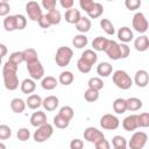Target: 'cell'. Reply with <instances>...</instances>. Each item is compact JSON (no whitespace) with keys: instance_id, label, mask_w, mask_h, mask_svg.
Masks as SVG:
<instances>
[{"instance_id":"cell-1","label":"cell","mask_w":149,"mask_h":149,"mask_svg":"<svg viewBox=\"0 0 149 149\" xmlns=\"http://www.w3.org/2000/svg\"><path fill=\"white\" fill-rule=\"evenodd\" d=\"M17 65L6 62L2 68V78H3V85L8 91H15L19 85V77H17Z\"/></svg>"},{"instance_id":"cell-2","label":"cell","mask_w":149,"mask_h":149,"mask_svg":"<svg viewBox=\"0 0 149 149\" xmlns=\"http://www.w3.org/2000/svg\"><path fill=\"white\" fill-rule=\"evenodd\" d=\"M112 79H113V83L115 84V86L121 88V90H129L133 86V79L123 70L114 71L113 76H112Z\"/></svg>"},{"instance_id":"cell-3","label":"cell","mask_w":149,"mask_h":149,"mask_svg":"<svg viewBox=\"0 0 149 149\" xmlns=\"http://www.w3.org/2000/svg\"><path fill=\"white\" fill-rule=\"evenodd\" d=\"M72 56H73V50L70 47H59L55 55V62L58 66L64 68L70 64Z\"/></svg>"},{"instance_id":"cell-4","label":"cell","mask_w":149,"mask_h":149,"mask_svg":"<svg viewBox=\"0 0 149 149\" xmlns=\"http://www.w3.org/2000/svg\"><path fill=\"white\" fill-rule=\"evenodd\" d=\"M52 134H54V127H52V125L47 122L45 125H42L36 128V130L33 134V137H34L35 142L42 143V142H45L47 140H49L52 136Z\"/></svg>"},{"instance_id":"cell-5","label":"cell","mask_w":149,"mask_h":149,"mask_svg":"<svg viewBox=\"0 0 149 149\" xmlns=\"http://www.w3.org/2000/svg\"><path fill=\"white\" fill-rule=\"evenodd\" d=\"M147 141H148V135L147 133L144 132H135L129 142H128V146H129V149H143V147L147 144Z\"/></svg>"},{"instance_id":"cell-6","label":"cell","mask_w":149,"mask_h":149,"mask_svg":"<svg viewBox=\"0 0 149 149\" xmlns=\"http://www.w3.org/2000/svg\"><path fill=\"white\" fill-rule=\"evenodd\" d=\"M132 24L135 31L140 33V34H144L148 30V21L144 16V14L142 12H136L133 16L132 20Z\"/></svg>"},{"instance_id":"cell-7","label":"cell","mask_w":149,"mask_h":149,"mask_svg":"<svg viewBox=\"0 0 149 149\" xmlns=\"http://www.w3.org/2000/svg\"><path fill=\"white\" fill-rule=\"evenodd\" d=\"M27 71L33 80H40L44 77V68L38 59L27 64Z\"/></svg>"},{"instance_id":"cell-8","label":"cell","mask_w":149,"mask_h":149,"mask_svg":"<svg viewBox=\"0 0 149 149\" xmlns=\"http://www.w3.org/2000/svg\"><path fill=\"white\" fill-rule=\"evenodd\" d=\"M120 125V120L113 115V114H104L101 118H100V126L102 127V129H106V130H114L119 127Z\"/></svg>"},{"instance_id":"cell-9","label":"cell","mask_w":149,"mask_h":149,"mask_svg":"<svg viewBox=\"0 0 149 149\" xmlns=\"http://www.w3.org/2000/svg\"><path fill=\"white\" fill-rule=\"evenodd\" d=\"M26 12L28 14V17L31 21H38L40 17L43 15L41 5L36 1H29L26 5Z\"/></svg>"},{"instance_id":"cell-10","label":"cell","mask_w":149,"mask_h":149,"mask_svg":"<svg viewBox=\"0 0 149 149\" xmlns=\"http://www.w3.org/2000/svg\"><path fill=\"white\" fill-rule=\"evenodd\" d=\"M106 52V55L113 59V61H118V59H121V56H120V47H119V43L114 40H108V43L104 50Z\"/></svg>"},{"instance_id":"cell-11","label":"cell","mask_w":149,"mask_h":149,"mask_svg":"<svg viewBox=\"0 0 149 149\" xmlns=\"http://www.w3.org/2000/svg\"><path fill=\"white\" fill-rule=\"evenodd\" d=\"M105 137L104 133L95 127H87L84 130V139L90 143H95L98 140Z\"/></svg>"},{"instance_id":"cell-12","label":"cell","mask_w":149,"mask_h":149,"mask_svg":"<svg viewBox=\"0 0 149 149\" xmlns=\"http://www.w3.org/2000/svg\"><path fill=\"white\" fill-rule=\"evenodd\" d=\"M122 127L126 132H133L135 129L139 128V123H137V114H130L128 116H126L122 120Z\"/></svg>"},{"instance_id":"cell-13","label":"cell","mask_w":149,"mask_h":149,"mask_svg":"<svg viewBox=\"0 0 149 149\" xmlns=\"http://www.w3.org/2000/svg\"><path fill=\"white\" fill-rule=\"evenodd\" d=\"M58 105H59V99L56 95H48L42 100V106L48 112L55 111L58 107Z\"/></svg>"},{"instance_id":"cell-14","label":"cell","mask_w":149,"mask_h":149,"mask_svg":"<svg viewBox=\"0 0 149 149\" xmlns=\"http://www.w3.org/2000/svg\"><path fill=\"white\" fill-rule=\"evenodd\" d=\"M47 123V114L42 111H37V112H34L30 116V125L33 127H40L42 125H45Z\"/></svg>"},{"instance_id":"cell-15","label":"cell","mask_w":149,"mask_h":149,"mask_svg":"<svg viewBox=\"0 0 149 149\" xmlns=\"http://www.w3.org/2000/svg\"><path fill=\"white\" fill-rule=\"evenodd\" d=\"M134 83L139 87H146L149 83V73L146 70H139L135 73L134 77Z\"/></svg>"},{"instance_id":"cell-16","label":"cell","mask_w":149,"mask_h":149,"mask_svg":"<svg viewBox=\"0 0 149 149\" xmlns=\"http://www.w3.org/2000/svg\"><path fill=\"white\" fill-rule=\"evenodd\" d=\"M118 38L121 41V43H128L130 42L133 38H134V34H133V30L129 28V27H121L119 30H118Z\"/></svg>"},{"instance_id":"cell-17","label":"cell","mask_w":149,"mask_h":149,"mask_svg":"<svg viewBox=\"0 0 149 149\" xmlns=\"http://www.w3.org/2000/svg\"><path fill=\"white\" fill-rule=\"evenodd\" d=\"M81 61H84L85 63H87L88 65H94L95 63H97V61H98V55H97V52L94 51V50H92V49H86V50H84V52L81 54V56L79 57Z\"/></svg>"},{"instance_id":"cell-18","label":"cell","mask_w":149,"mask_h":149,"mask_svg":"<svg viewBox=\"0 0 149 149\" xmlns=\"http://www.w3.org/2000/svg\"><path fill=\"white\" fill-rule=\"evenodd\" d=\"M20 88H21V92L24 93V94H31L35 90H36V83L35 80H33L31 78H26L21 81L20 84Z\"/></svg>"},{"instance_id":"cell-19","label":"cell","mask_w":149,"mask_h":149,"mask_svg":"<svg viewBox=\"0 0 149 149\" xmlns=\"http://www.w3.org/2000/svg\"><path fill=\"white\" fill-rule=\"evenodd\" d=\"M134 47L140 52L147 51L148 48H149V38H148V36L147 35H141V36L136 37L135 41H134Z\"/></svg>"},{"instance_id":"cell-20","label":"cell","mask_w":149,"mask_h":149,"mask_svg":"<svg viewBox=\"0 0 149 149\" xmlns=\"http://www.w3.org/2000/svg\"><path fill=\"white\" fill-rule=\"evenodd\" d=\"M64 17H65V21H66L68 23H70V24H76V23L79 21V19L81 17V14H80L79 9L71 8V9H68V10L65 12Z\"/></svg>"},{"instance_id":"cell-21","label":"cell","mask_w":149,"mask_h":149,"mask_svg":"<svg viewBox=\"0 0 149 149\" xmlns=\"http://www.w3.org/2000/svg\"><path fill=\"white\" fill-rule=\"evenodd\" d=\"M57 85H58V80L52 76H47L41 79V86L45 91H51V90L56 88Z\"/></svg>"},{"instance_id":"cell-22","label":"cell","mask_w":149,"mask_h":149,"mask_svg":"<svg viewBox=\"0 0 149 149\" xmlns=\"http://www.w3.org/2000/svg\"><path fill=\"white\" fill-rule=\"evenodd\" d=\"M91 26H92L91 20H90L87 16H81V17L79 19V21L76 23V29H77L79 33L85 34V33L90 31Z\"/></svg>"},{"instance_id":"cell-23","label":"cell","mask_w":149,"mask_h":149,"mask_svg":"<svg viewBox=\"0 0 149 149\" xmlns=\"http://www.w3.org/2000/svg\"><path fill=\"white\" fill-rule=\"evenodd\" d=\"M42 100L43 99L38 94H30L26 100V106H28L30 109H38L42 106Z\"/></svg>"},{"instance_id":"cell-24","label":"cell","mask_w":149,"mask_h":149,"mask_svg":"<svg viewBox=\"0 0 149 149\" xmlns=\"http://www.w3.org/2000/svg\"><path fill=\"white\" fill-rule=\"evenodd\" d=\"M112 71L113 66L108 62H101L97 66V73L99 74V77H108L112 74Z\"/></svg>"},{"instance_id":"cell-25","label":"cell","mask_w":149,"mask_h":149,"mask_svg":"<svg viewBox=\"0 0 149 149\" xmlns=\"http://www.w3.org/2000/svg\"><path fill=\"white\" fill-rule=\"evenodd\" d=\"M10 109L16 113L20 114L26 109V101L21 98H14L10 100Z\"/></svg>"},{"instance_id":"cell-26","label":"cell","mask_w":149,"mask_h":149,"mask_svg":"<svg viewBox=\"0 0 149 149\" xmlns=\"http://www.w3.org/2000/svg\"><path fill=\"white\" fill-rule=\"evenodd\" d=\"M126 107H127V111H130V112L139 111L142 108V100L135 97L128 98L126 99Z\"/></svg>"},{"instance_id":"cell-27","label":"cell","mask_w":149,"mask_h":149,"mask_svg":"<svg viewBox=\"0 0 149 149\" xmlns=\"http://www.w3.org/2000/svg\"><path fill=\"white\" fill-rule=\"evenodd\" d=\"M57 80H58L62 85H64V86H69V85H71V84L73 83V80H74V76H73V73H72L71 71L65 70V71H62V72L59 73V77H58Z\"/></svg>"},{"instance_id":"cell-28","label":"cell","mask_w":149,"mask_h":149,"mask_svg":"<svg viewBox=\"0 0 149 149\" xmlns=\"http://www.w3.org/2000/svg\"><path fill=\"white\" fill-rule=\"evenodd\" d=\"M108 43V38L104 37V36H97L93 41H92V47L94 51H104L106 45Z\"/></svg>"},{"instance_id":"cell-29","label":"cell","mask_w":149,"mask_h":149,"mask_svg":"<svg viewBox=\"0 0 149 149\" xmlns=\"http://www.w3.org/2000/svg\"><path fill=\"white\" fill-rule=\"evenodd\" d=\"M22 56H23V62H26V64H29V63H33L35 61L38 59L37 57V51L33 48H28V49H24L22 51Z\"/></svg>"},{"instance_id":"cell-30","label":"cell","mask_w":149,"mask_h":149,"mask_svg":"<svg viewBox=\"0 0 149 149\" xmlns=\"http://www.w3.org/2000/svg\"><path fill=\"white\" fill-rule=\"evenodd\" d=\"M87 43H88V40H87L85 34H78L72 40V45L74 48H77V49H81V48L86 47Z\"/></svg>"},{"instance_id":"cell-31","label":"cell","mask_w":149,"mask_h":149,"mask_svg":"<svg viewBox=\"0 0 149 149\" xmlns=\"http://www.w3.org/2000/svg\"><path fill=\"white\" fill-rule=\"evenodd\" d=\"M113 111H114L116 114H123V113L127 111V107H126V99H123V98H116V99L113 101Z\"/></svg>"},{"instance_id":"cell-32","label":"cell","mask_w":149,"mask_h":149,"mask_svg":"<svg viewBox=\"0 0 149 149\" xmlns=\"http://www.w3.org/2000/svg\"><path fill=\"white\" fill-rule=\"evenodd\" d=\"M3 28L6 31H14L16 30V19L15 15H7L3 19Z\"/></svg>"},{"instance_id":"cell-33","label":"cell","mask_w":149,"mask_h":149,"mask_svg":"<svg viewBox=\"0 0 149 149\" xmlns=\"http://www.w3.org/2000/svg\"><path fill=\"white\" fill-rule=\"evenodd\" d=\"M100 27L102 28V30H104L107 35H114V34H115L114 24H113L112 21L108 20V19H101V20H100Z\"/></svg>"},{"instance_id":"cell-34","label":"cell","mask_w":149,"mask_h":149,"mask_svg":"<svg viewBox=\"0 0 149 149\" xmlns=\"http://www.w3.org/2000/svg\"><path fill=\"white\" fill-rule=\"evenodd\" d=\"M102 13H104V6L100 2H94V6L87 13V15H88V19H97V17L101 16Z\"/></svg>"},{"instance_id":"cell-35","label":"cell","mask_w":149,"mask_h":149,"mask_svg":"<svg viewBox=\"0 0 149 149\" xmlns=\"http://www.w3.org/2000/svg\"><path fill=\"white\" fill-rule=\"evenodd\" d=\"M87 86L88 88L95 90V91H100L101 88H104V81L100 77H92L88 79L87 81Z\"/></svg>"},{"instance_id":"cell-36","label":"cell","mask_w":149,"mask_h":149,"mask_svg":"<svg viewBox=\"0 0 149 149\" xmlns=\"http://www.w3.org/2000/svg\"><path fill=\"white\" fill-rule=\"evenodd\" d=\"M45 15H47V17L49 19L51 26H54V24H58V23L61 22V20H62V14H61V12L57 10V9L50 10V12H48Z\"/></svg>"},{"instance_id":"cell-37","label":"cell","mask_w":149,"mask_h":149,"mask_svg":"<svg viewBox=\"0 0 149 149\" xmlns=\"http://www.w3.org/2000/svg\"><path fill=\"white\" fill-rule=\"evenodd\" d=\"M58 114H59L62 118H64L65 120L71 121V120H72V118H73V115H74V112H73V109H72V107H71V106L65 105V106L61 107V109H59Z\"/></svg>"},{"instance_id":"cell-38","label":"cell","mask_w":149,"mask_h":149,"mask_svg":"<svg viewBox=\"0 0 149 149\" xmlns=\"http://www.w3.org/2000/svg\"><path fill=\"white\" fill-rule=\"evenodd\" d=\"M69 125H70V121L65 120L59 114H57V115L54 116V126H56V128H58V129H65V128L69 127Z\"/></svg>"},{"instance_id":"cell-39","label":"cell","mask_w":149,"mask_h":149,"mask_svg":"<svg viewBox=\"0 0 149 149\" xmlns=\"http://www.w3.org/2000/svg\"><path fill=\"white\" fill-rule=\"evenodd\" d=\"M84 99L88 102H94L99 99V91L92 90V88H87L84 93Z\"/></svg>"},{"instance_id":"cell-40","label":"cell","mask_w":149,"mask_h":149,"mask_svg":"<svg viewBox=\"0 0 149 149\" xmlns=\"http://www.w3.org/2000/svg\"><path fill=\"white\" fill-rule=\"evenodd\" d=\"M113 148H127V140L121 135H115L112 139Z\"/></svg>"},{"instance_id":"cell-41","label":"cell","mask_w":149,"mask_h":149,"mask_svg":"<svg viewBox=\"0 0 149 149\" xmlns=\"http://www.w3.org/2000/svg\"><path fill=\"white\" fill-rule=\"evenodd\" d=\"M8 62L15 64L19 66V64H21L23 62V56H22V51H14L9 55V58H8Z\"/></svg>"},{"instance_id":"cell-42","label":"cell","mask_w":149,"mask_h":149,"mask_svg":"<svg viewBox=\"0 0 149 149\" xmlns=\"http://www.w3.org/2000/svg\"><path fill=\"white\" fill-rule=\"evenodd\" d=\"M137 123H139V128H147L149 127V113H141L137 114Z\"/></svg>"},{"instance_id":"cell-43","label":"cell","mask_w":149,"mask_h":149,"mask_svg":"<svg viewBox=\"0 0 149 149\" xmlns=\"http://www.w3.org/2000/svg\"><path fill=\"white\" fill-rule=\"evenodd\" d=\"M16 137H17L19 141H22V142L28 141L29 137H30V132H29V129L26 128V127L20 128V129L17 130V133H16Z\"/></svg>"},{"instance_id":"cell-44","label":"cell","mask_w":149,"mask_h":149,"mask_svg":"<svg viewBox=\"0 0 149 149\" xmlns=\"http://www.w3.org/2000/svg\"><path fill=\"white\" fill-rule=\"evenodd\" d=\"M12 135V129L7 125H0V140H8Z\"/></svg>"},{"instance_id":"cell-45","label":"cell","mask_w":149,"mask_h":149,"mask_svg":"<svg viewBox=\"0 0 149 149\" xmlns=\"http://www.w3.org/2000/svg\"><path fill=\"white\" fill-rule=\"evenodd\" d=\"M15 19H16V30H22L26 28L27 26V19L24 15L22 14H15Z\"/></svg>"},{"instance_id":"cell-46","label":"cell","mask_w":149,"mask_h":149,"mask_svg":"<svg viewBox=\"0 0 149 149\" xmlns=\"http://www.w3.org/2000/svg\"><path fill=\"white\" fill-rule=\"evenodd\" d=\"M77 69H78L79 72H81V73H88V72L91 71L92 66L88 65L87 63H85L84 61H81V59L79 58V59L77 61Z\"/></svg>"},{"instance_id":"cell-47","label":"cell","mask_w":149,"mask_h":149,"mask_svg":"<svg viewBox=\"0 0 149 149\" xmlns=\"http://www.w3.org/2000/svg\"><path fill=\"white\" fill-rule=\"evenodd\" d=\"M125 6H126L127 9H129V10L139 9V8L141 7V0H126V1H125Z\"/></svg>"},{"instance_id":"cell-48","label":"cell","mask_w":149,"mask_h":149,"mask_svg":"<svg viewBox=\"0 0 149 149\" xmlns=\"http://www.w3.org/2000/svg\"><path fill=\"white\" fill-rule=\"evenodd\" d=\"M79 6H80V8L84 9L86 13H88V12L92 9V7L94 6V1H93V0H80V1H79Z\"/></svg>"},{"instance_id":"cell-49","label":"cell","mask_w":149,"mask_h":149,"mask_svg":"<svg viewBox=\"0 0 149 149\" xmlns=\"http://www.w3.org/2000/svg\"><path fill=\"white\" fill-rule=\"evenodd\" d=\"M9 10H10V6L7 1H0V16H7L9 15Z\"/></svg>"},{"instance_id":"cell-50","label":"cell","mask_w":149,"mask_h":149,"mask_svg":"<svg viewBox=\"0 0 149 149\" xmlns=\"http://www.w3.org/2000/svg\"><path fill=\"white\" fill-rule=\"evenodd\" d=\"M94 147H95V149H111V144H109V142L105 137L98 140L94 143Z\"/></svg>"},{"instance_id":"cell-51","label":"cell","mask_w":149,"mask_h":149,"mask_svg":"<svg viewBox=\"0 0 149 149\" xmlns=\"http://www.w3.org/2000/svg\"><path fill=\"white\" fill-rule=\"evenodd\" d=\"M42 7L44 9H48V12L50 10H54L55 7H56V0H42L41 2Z\"/></svg>"},{"instance_id":"cell-52","label":"cell","mask_w":149,"mask_h":149,"mask_svg":"<svg viewBox=\"0 0 149 149\" xmlns=\"http://www.w3.org/2000/svg\"><path fill=\"white\" fill-rule=\"evenodd\" d=\"M119 47H120V56H121V58H127L129 56V54H130L129 47L126 43H119Z\"/></svg>"},{"instance_id":"cell-53","label":"cell","mask_w":149,"mask_h":149,"mask_svg":"<svg viewBox=\"0 0 149 149\" xmlns=\"http://www.w3.org/2000/svg\"><path fill=\"white\" fill-rule=\"evenodd\" d=\"M84 148V141L80 139H73L70 142V149H83Z\"/></svg>"},{"instance_id":"cell-54","label":"cell","mask_w":149,"mask_h":149,"mask_svg":"<svg viewBox=\"0 0 149 149\" xmlns=\"http://www.w3.org/2000/svg\"><path fill=\"white\" fill-rule=\"evenodd\" d=\"M37 22H38V26H40L41 28H43V29H47V28H49V27L51 26V23H50V21H49V19L47 17L45 14H43V15L40 17V20H38Z\"/></svg>"},{"instance_id":"cell-55","label":"cell","mask_w":149,"mask_h":149,"mask_svg":"<svg viewBox=\"0 0 149 149\" xmlns=\"http://www.w3.org/2000/svg\"><path fill=\"white\" fill-rule=\"evenodd\" d=\"M59 3H61V6H62L63 8H65L66 10L73 8V5H74L73 0H61Z\"/></svg>"},{"instance_id":"cell-56","label":"cell","mask_w":149,"mask_h":149,"mask_svg":"<svg viewBox=\"0 0 149 149\" xmlns=\"http://www.w3.org/2000/svg\"><path fill=\"white\" fill-rule=\"evenodd\" d=\"M7 52H8L7 47H6L3 43H0V57L2 58L3 56H6V55H7Z\"/></svg>"},{"instance_id":"cell-57","label":"cell","mask_w":149,"mask_h":149,"mask_svg":"<svg viewBox=\"0 0 149 149\" xmlns=\"http://www.w3.org/2000/svg\"><path fill=\"white\" fill-rule=\"evenodd\" d=\"M0 149H6V146L2 142H0Z\"/></svg>"},{"instance_id":"cell-58","label":"cell","mask_w":149,"mask_h":149,"mask_svg":"<svg viewBox=\"0 0 149 149\" xmlns=\"http://www.w3.org/2000/svg\"><path fill=\"white\" fill-rule=\"evenodd\" d=\"M1 64H2V58L0 57V65H1Z\"/></svg>"},{"instance_id":"cell-59","label":"cell","mask_w":149,"mask_h":149,"mask_svg":"<svg viewBox=\"0 0 149 149\" xmlns=\"http://www.w3.org/2000/svg\"><path fill=\"white\" fill-rule=\"evenodd\" d=\"M114 149H127V148H114Z\"/></svg>"}]
</instances>
